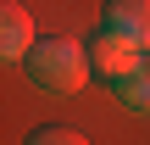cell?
Wrapping results in <instances>:
<instances>
[{"label":"cell","mask_w":150,"mask_h":145,"mask_svg":"<svg viewBox=\"0 0 150 145\" xmlns=\"http://www.w3.org/2000/svg\"><path fill=\"white\" fill-rule=\"evenodd\" d=\"M117 95H122V106H128V112L150 117V56L128 73V78H122V84H117Z\"/></svg>","instance_id":"cell-5"},{"label":"cell","mask_w":150,"mask_h":145,"mask_svg":"<svg viewBox=\"0 0 150 145\" xmlns=\"http://www.w3.org/2000/svg\"><path fill=\"white\" fill-rule=\"evenodd\" d=\"M100 28H111V34H122L134 45H150V0H106Z\"/></svg>","instance_id":"cell-3"},{"label":"cell","mask_w":150,"mask_h":145,"mask_svg":"<svg viewBox=\"0 0 150 145\" xmlns=\"http://www.w3.org/2000/svg\"><path fill=\"white\" fill-rule=\"evenodd\" d=\"M22 145H89L78 129H67V123H45V129H33Z\"/></svg>","instance_id":"cell-6"},{"label":"cell","mask_w":150,"mask_h":145,"mask_svg":"<svg viewBox=\"0 0 150 145\" xmlns=\"http://www.w3.org/2000/svg\"><path fill=\"white\" fill-rule=\"evenodd\" d=\"M139 50H145V45H134V39L111 34V28H100V34L89 39V61H95V73H100V78H106L111 89H117V84H122V78H128V73H134V67L145 61Z\"/></svg>","instance_id":"cell-2"},{"label":"cell","mask_w":150,"mask_h":145,"mask_svg":"<svg viewBox=\"0 0 150 145\" xmlns=\"http://www.w3.org/2000/svg\"><path fill=\"white\" fill-rule=\"evenodd\" d=\"M0 22H6V28H0V56H6V61H28V50H33V17H28L17 0H6V6H0Z\"/></svg>","instance_id":"cell-4"},{"label":"cell","mask_w":150,"mask_h":145,"mask_svg":"<svg viewBox=\"0 0 150 145\" xmlns=\"http://www.w3.org/2000/svg\"><path fill=\"white\" fill-rule=\"evenodd\" d=\"M22 67L33 78V89H45V95H72L95 73L89 45H78V39H33V50H28Z\"/></svg>","instance_id":"cell-1"}]
</instances>
